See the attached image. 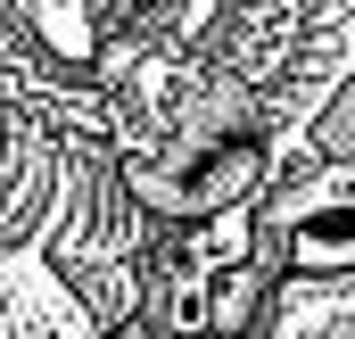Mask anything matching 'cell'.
Instances as JSON below:
<instances>
[{"label": "cell", "instance_id": "cell-1", "mask_svg": "<svg viewBox=\"0 0 355 339\" xmlns=\"http://www.w3.org/2000/svg\"><path fill=\"white\" fill-rule=\"evenodd\" d=\"M0 339H107L132 323V190L91 141L0 133Z\"/></svg>", "mask_w": 355, "mask_h": 339}, {"label": "cell", "instance_id": "cell-2", "mask_svg": "<svg viewBox=\"0 0 355 339\" xmlns=\"http://www.w3.org/2000/svg\"><path fill=\"white\" fill-rule=\"evenodd\" d=\"M265 331L257 339H355V166H322L257 232Z\"/></svg>", "mask_w": 355, "mask_h": 339}]
</instances>
